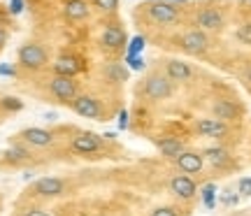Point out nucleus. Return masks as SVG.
<instances>
[{"mask_svg": "<svg viewBox=\"0 0 251 216\" xmlns=\"http://www.w3.org/2000/svg\"><path fill=\"white\" fill-rule=\"evenodd\" d=\"M151 216H177V212H175V207H158L151 212Z\"/></svg>", "mask_w": 251, "mask_h": 216, "instance_id": "obj_33", "label": "nucleus"}, {"mask_svg": "<svg viewBox=\"0 0 251 216\" xmlns=\"http://www.w3.org/2000/svg\"><path fill=\"white\" fill-rule=\"evenodd\" d=\"M33 193L40 198H58L65 193V181L61 177H42L33 184Z\"/></svg>", "mask_w": 251, "mask_h": 216, "instance_id": "obj_7", "label": "nucleus"}, {"mask_svg": "<svg viewBox=\"0 0 251 216\" xmlns=\"http://www.w3.org/2000/svg\"><path fill=\"white\" fill-rule=\"evenodd\" d=\"M151 2H156V0H151Z\"/></svg>", "mask_w": 251, "mask_h": 216, "instance_id": "obj_39", "label": "nucleus"}, {"mask_svg": "<svg viewBox=\"0 0 251 216\" xmlns=\"http://www.w3.org/2000/svg\"><path fill=\"white\" fill-rule=\"evenodd\" d=\"M147 14H149L156 24H163V26L177 24V21H179V9H177V5H172L168 0L149 2V5H147Z\"/></svg>", "mask_w": 251, "mask_h": 216, "instance_id": "obj_3", "label": "nucleus"}, {"mask_svg": "<svg viewBox=\"0 0 251 216\" xmlns=\"http://www.w3.org/2000/svg\"><path fill=\"white\" fill-rule=\"evenodd\" d=\"M107 77H112L114 81H126V70L121 65H107Z\"/></svg>", "mask_w": 251, "mask_h": 216, "instance_id": "obj_26", "label": "nucleus"}, {"mask_svg": "<svg viewBox=\"0 0 251 216\" xmlns=\"http://www.w3.org/2000/svg\"><path fill=\"white\" fill-rule=\"evenodd\" d=\"M5 42H7V33H5V30L0 28V47L5 45Z\"/></svg>", "mask_w": 251, "mask_h": 216, "instance_id": "obj_36", "label": "nucleus"}, {"mask_svg": "<svg viewBox=\"0 0 251 216\" xmlns=\"http://www.w3.org/2000/svg\"><path fill=\"white\" fill-rule=\"evenodd\" d=\"M70 149L79 156H91V153L102 151V137L96 133H79L77 137H72Z\"/></svg>", "mask_w": 251, "mask_h": 216, "instance_id": "obj_6", "label": "nucleus"}, {"mask_svg": "<svg viewBox=\"0 0 251 216\" xmlns=\"http://www.w3.org/2000/svg\"><path fill=\"white\" fill-rule=\"evenodd\" d=\"M165 74H168L170 81H188L191 74H193V70H191L188 63H184L179 58H172V61L165 63Z\"/></svg>", "mask_w": 251, "mask_h": 216, "instance_id": "obj_15", "label": "nucleus"}, {"mask_svg": "<svg viewBox=\"0 0 251 216\" xmlns=\"http://www.w3.org/2000/svg\"><path fill=\"white\" fill-rule=\"evenodd\" d=\"M24 12V0H9V14L19 17Z\"/></svg>", "mask_w": 251, "mask_h": 216, "instance_id": "obj_30", "label": "nucleus"}, {"mask_svg": "<svg viewBox=\"0 0 251 216\" xmlns=\"http://www.w3.org/2000/svg\"><path fill=\"white\" fill-rule=\"evenodd\" d=\"M70 107H72V112H75V114H79V117H84V119H96V121H100V117H102L100 100L93 98V96H89V93L77 96V98L72 100Z\"/></svg>", "mask_w": 251, "mask_h": 216, "instance_id": "obj_5", "label": "nucleus"}, {"mask_svg": "<svg viewBox=\"0 0 251 216\" xmlns=\"http://www.w3.org/2000/svg\"><path fill=\"white\" fill-rule=\"evenodd\" d=\"M17 74V68L9 63H0V77H14Z\"/></svg>", "mask_w": 251, "mask_h": 216, "instance_id": "obj_32", "label": "nucleus"}, {"mask_svg": "<svg viewBox=\"0 0 251 216\" xmlns=\"http://www.w3.org/2000/svg\"><path fill=\"white\" fill-rule=\"evenodd\" d=\"M168 2H172V5H186L188 0H168Z\"/></svg>", "mask_w": 251, "mask_h": 216, "instance_id": "obj_37", "label": "nucleus"}, {"mask_svg": "<svg viewBox=\"0 0 251 216\" xmlns=\"http://www.w3.org/2000/svg\"><path fill=\"white\" fill-rule=\"evenodd\" d=\"M237 191H240V195H244V198H251V177H242V179L237 181Z\"/></svg>", "mask_w": 251, "mask_h": 216, "instance_id": "obj_27", "label": "nucleus"}, {"mask_svg": "<svg viewBox=\"0 0 251 216\" xmlns=\"http://www.w3.org/2000/svg\"><path fill=\"white\" fill-rule=\"evenodd\" d=\"M93 5H96L100 12H117L119 0H93Z\"/></svg>", "mask_w": 251, "mask_h": 216, "instance_id": "obj_25", "label": "nucleus"}, {"mask_svg": "<svg viewBox=\"0 0 251 216\" xmlns=\"http://www.w3.org/2000/svg\"><path fill=\"white\" fill-rule=\"evenodd\" d=\"M175 163H177V168H179L184 174H198V172L202 170V165H205V158H202V153L184 151Z\"/></svg>", "mask_w": 251, "mask_h": 216, "instance_id": "obj_13", "label": "nucleus"}, {"mask_svg": "<svg viewBox=\"0 0 251 216\" xmlns=\"http://www.w3.org/2000/svg\"><path fill=\"white\" fill-rule=\"evenodd\" d=\"M170 191L177 195V198L191 200L198 193V186L188 174H177V177H172V181H170Z\"/></svg>", "mask_w": 251, "mask_h": 216, "instance_id": "obj_11", "label": "nucleus"}, {"mask_svg": "<svg viewBox=\"0 0 251 216\" xmlns=\"http://www.w3.org/2000/svg\"><path fill=\"white\" fill-rule=\"evenodd\" d=\"M158 151H161L165 158H175V161H177L186 149H184V144H181L179 140H175V137H163V140H158Z\"/></svg>", "mask_w": 251, "mask_h": 216, "instance_id": "obj_19", "label": "nucleus"}, {"mask_svg": "<svg viewBox=\"0 0 251 216\" xmlns=\"http://www.w3.org/2000/svg\"><path fill=\"white\" fill-rule=\"evenodd\" d=\"M196 130L202 137H224L228 133V126L219 119H200L196 123Z\"/></svg>", "mask_w": 251, "mask_h": 216, "instance_id": "obj_14", "label": "nucleus"}, {"mask_svg": "<svg viewBox=\"0 0 251 216\" xmlns=\"http://www.w3.org/2000/svg\"><path fill=\"white\" fill-rule=\"evenodd\" d=\"M21 140L28 144V146H49V144L54 142V133L51 130H47V128H26V130H21Z\"/></svg>", "mask_w": 251, "mask_h": 216, "instance_id": "obj_10", "label": "nucleus"}, {"mask_svg": "<svg viewBox=\"0 0 251 216\" xmlns=\"http://www.w3.org/2000/svg\"><path fill=\"white\" fill-rule=\"evenodd\" d=\"M202 158H207V163H212L214 168H226L230 163V153L221 149V146H209L202 151Z\"/></svg>", "mask_w": 251, "mask_h": 216, "instance_id": "obj_20", "label": "nucleus"}, {"mask_svg": "<svg viewBox=\"0 0 251 216\" xmlns=\"http://www.w3.org/2000/svg\"><path fill=\"white\" fill-rule=\"evenodd\" d=\"M0 107L7 109V112H19V109H24V102L19 98H12V96H5V98L0 100Z\"/></svg>", "mask_w": 251, "mask_h": 216, "instance_id": "obj_24", "label": "nucleus"}, {"mask_svg": "<svg viewBox=\"0 0 251 216\" xmlns=\"http://www.w3.org/2000/svg\"><path fill=\"white\" fill-rule=\"evenodd\" d=\"M249 79H251V70H249Z\"/></svg>", "mask_w": 251, "mask_h": 216, "instance_id": "obj_38", "label": "nucleus"}, {"mask_svg": "<svg viewBox=\"0 0 251 216\" xmlns=\"http://www.w3.org/2000/svg\"><path fill=\"white\" fill-rule=\"evenodd\" d=\"M49 91H51V96H54L58 102L63 105H72V100L77 98L79 93H77V81L72 79V77H51L49 81Z\"/></svg>", "mask_w": 251, "mask_h": 216, "instance_id": "obj_2", "label": "nucleus"}, {"mask_svg": "<svg viewBox=\"0 0 251 216\" xmlns=\"http://www.w3.org/2000/svg\"><path fill=\"white\" fill-rule=\"evenodd\" d=\"M196 24L200 28H205V30H221L224 28V14L214 7H205L198 12Z\"/></svg>", "mask_w": 251, "mask_h": 216, "instance_id": "obj_12", "label": "nucleus"}, {"mask_svg": "<svg viewBox=\"0 0 251 216\" xmlns=\"http://www.w3.org/2000/svg\"><path fill=\"white\" fill-rule=\"evenodd\" d=\"M63 12H65V17L70 19V21H84L91 14V7L86 0H68Z\"/></svg>", "mask_w": 251, "mask_h": 216, "instance_id": "obj_18", "label": "nucleus"}, {"mask_svg": "<svg viewBox=\"0 0 251 216\" xmlns=\"http://www.w3.org/2000/svg\"><path fill=\"white\" fill-rule=\"evenodd\" d=\"M128 123H130V114H128L126 109H121V112H119V128L124 130V128H128Z\"/></svg>", "mask_w": 251, "mask_h": 216, "instance_id": "obj_35", "label": "nucleus"}, {"mask_svg": "<svg viewBox=\"0 0 251 216\" xmlns=\"http://www.w3.org/2000/svg\"><path fill=\"white\" fill-rule=\"evenodd\" d=\"M5 156H7V158H12V161H24V158H28V149H26V146H21V144H12Z\"/></svg>", "mask_w": 251, "mask_h": 216, "instance_id": "obj_23", "label": "nucleus"}, {"mask_svg": "<svg viewBox=\"0 0 251 216\" xmlns=\"http://www.w3.org/2000/svg\"><path fill=\"white\" fill-rule=\"evenodd\" d=\"M21 216H54L51 212H47V209H37V207H33V209H26Z\"/></svg>", "mask_w": 251, "mask_h": 216, "instance_id": "obj_34", "label": "nucleus"}, {"mask_svg": "<svg viewBox=\"0 0 251 216\" xmlns=\"http://www.w3.org/2000/svg\"><path fill=\"white\" fill-rule=\"evenodd\" d=\"M144 45H147V40H144L142 35H135L133 40H130L128 49H126V58H130V56H140V51L144 49Z\"/></svg>", "mask_w": 251, "mask_h": 216, "instance_id": "obj_22", "label": "nucleus"}, {"mask_svg": "<svg viewBox=\"0 0 251 216\" xmlns=\"http://www.w3.org/2000/svg\"><path fill=\"white\" fill-rule=\"evenodd\" d=\"M100 45L105 49H121L126 45V33L119 26H105L100 35Z\"/></svg>", "mask_w": 251, "mask_h": 216, "instance_id": "obj_16", "label": "nucleus"}, {"mask_svg": "<svg viewBox=\"0 0 251 216\" xmlns=\"http://www.w3.org/2000/svg\"><path fill=\"white\" fill-rule=\"evenodd\" d=\"M181 47H184V51L191 56H200L207 51V47H209V40L202 30H188L186 35L181 37Z\"/></svg>", "mask_w": 251, "mask_h": 216, "instance_id": "obj_8", "label": "nucleus"}, {"mask_svg": "<svg viewBox=\"0 0 251 216\" xmlns=\"http://www.w3.org/2000/svg\"><path fill=\"white\" fill-rule=\"evenodd\" d=\"M81 72V61L77 58V56H72V54H63L56 58V63H54V74L56 77H77Z\"/></svg>", "mask_w": 251, "mask_h": 216, "instance_id": "obj_9", "label": "nucleus"}, {"mask_svg": "<svg viewBox=\"0 0 251 216\" xmlns=\"http://www.w3.org/2000/svg\"><path fill=\"white\" fill-rule=\"evenodd\" d=\"M237 40L244 42V45H251V21L249 24H244V26L237 30Z\"/></svg>", "mask_w": 251, "mask_h": 216, "instance_id": "obj_29", "label": "nucleus"}, {"mask_svg": "<svg viewBox=\"0 0 251 216\" xmlns=\"http://www.w3.org/2000/svg\"><path fill=\"white\" fill-rule=\"evenodd\" d=\"M212 112H214V119L224 121V123L235 121V119H237V114H240L237 105H235V102H230V100H216L214 107H212Z\"/></svg>", "mask_w": 251, "mask_h": 216, "instance_id": "obj_17", "label": "nucleus"}, {"mask_svg": "<svg viewBox=\"0 0 251 216\" xmlns=\"http://www.w3.org/2000/svg\"><path fill=\"white\" fill-rule=\"evenodd\" d=\"M126 65H128L130 70L140 72V70H144V58L142 56H130V58H126Z\"/></svg>", "mask_w": 251, "mask_h": 216, "instance_id": "obj_28", "label": "nucleus"}, {"mask_svg": "<svg viewBox=\"0 0 251 216\" xmlns=\"http://www.w3.org/2000/svg\"><path fill=\"white\" fill-rule=\"evenodd\" d=\"M144 96L149 100H165L172 96V81L168 79V74L153 72L151 77L144 84Z\"/></svg>", "mask_w": 251, "mask_h": 216, "instance_id": "obj_4", "label": "nucleus"}, {"mask_svg": "<svg viewBox=\"0 0 251 216\" xmlns=\"http://www.w3.org/2000/svg\"><path fill=\"white\" fill-rule=\"evenodd\" d=\"M221 202H224V205H237V202H240V195H237V193H230V191H226L224 195H221Z\"/></svg>", "mask_w": 251, "mask_h": 216, "instance_id": "obj_31", "label": "nucleus"}, {"mask_svg": "<svg viewBox=\"0 0 251 216\" xmlns=\"http://www.w3.org/2000/svg\"><path fill=\"white\" fill-rule=\"evenodd\" d=\"M200 193H202V202H205L207 209H212L216 205V186L214 184H205L202 189H200Z\"/></svg>", "mask_w": 251, "mask_h": 216, "instance_id": "obj_21", "label": "nucleus"}, {"mask_svg": "<svg viewBox=\"0 0 251 216\" xmlns=\"http://www.w3.org/2000/svg\"><path fill=\"white\" fill-rule=\"evenodd\" d=\"M17 56H19V63L24 65L26 70H42V68L49 63V56H47V51L40 45H35V42H28V45H24L21 49H19Z\"/></svg>", "mask_w": 251, "mask_h": 216, "instance_id": "obj_1", "label": "nucleus"}]
</instances>
